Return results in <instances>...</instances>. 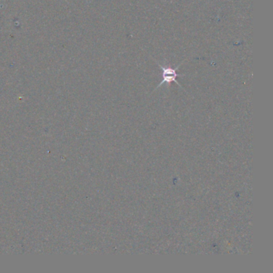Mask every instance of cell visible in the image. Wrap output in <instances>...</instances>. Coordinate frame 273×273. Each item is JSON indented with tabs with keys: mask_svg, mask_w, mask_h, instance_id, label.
Returning <instances> with one entry per match:
<instances>
[{
	"mask_svg": "<svg viewBox=\"0 0 273 273\" xmlns=\"http://www.w3.org/2000/svg\"><path fill=\"white\" fill-rule=\"evenodd\" d=\"M158 66L160 67L162 70V81L160 85H158L157 88L163 85V83H167V86L170 85L173 82H176V85L182 87L180 82H178L177 77L179 76H184V74H178L177 70L180 68V65L176 68H170V67L162 66L160 64H158Z\"/></svg>",
	"mask_w": 273,
	"mask_h": 273,
	"instance_id": "obj_1",
	"label": "cell"
}]
</instances>
